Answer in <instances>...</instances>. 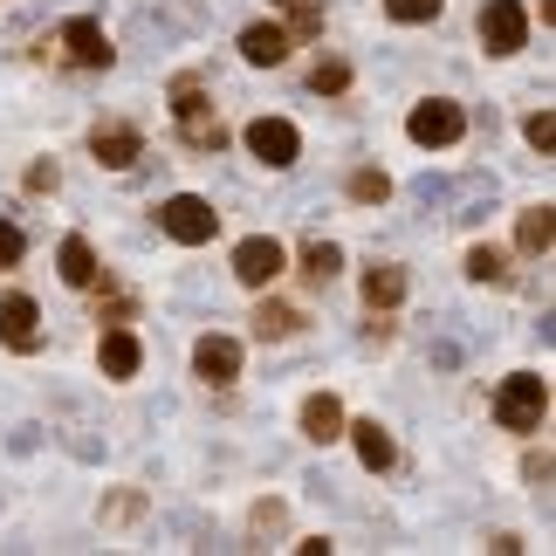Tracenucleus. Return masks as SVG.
<instances>
[{
  "label": "nucleus",
  "instance_id": "b1692460",
  "mask_svg": "<svg viewBox=\"0 0 556 556\" xmlns=\"http://www.w3.org/2000/svg\"><path fill=\"white\" fill-rule=\"evenodd\" d=\"M446 8V0H384V14H392V21H433Z\"/></svg>",
  "mask_w": 556,
  "mask_h": 556
},
{
  "label": "nucleus",
  "instance_id": "f03ea898",
  "mask_svg": "<svg viewBox=\"0 0 556 556\" xmlns=\"http://www.w3.org/2000/svg\"><path fill=\"white\" fill-rule=\"evenodd\" d=\"M159 227L173 233L179 248H200V241H213V227H220V213H213L200 192H173V200L159 206Z\"/></svg>",
  "mask_w": 556,
  "mask_h": 556
},
{
  "label": "nucleus",
  "instance_id": "dca6fc26",
  "mask_svg": "<svg viewBox=\"0 0 556 556\" xmlns=\"http://www.w3.org/2000/svg\"><path fill=\"white\" fill-rule=\"evenodd\" d=\"M55 268H62V282H70V289H90V282H97V254H90V241H83V233H70V241L55 248Z\"/></svg>",
  "mask_w": 556,
  "mask_h": 556
},
{
  "label": "nucleus",
  "instance_id": "2eb2a0df",
  "mask_svg": "<svg viewBox=\"0 0 556 556\" xmlns=\"http://www.w3.org/2000/svg\"><path fill=\"white\" fill-rule=\"evenodd\" d=\"M344 433H351V446H357V460H365L371 475H378V467H392V454H399V446H392V433H384L378 419H357V426H344Z\"/></svg>",
  "mask_w": 556,
  "mask_h": 556
},
{
  "label": "nucleus",
  "instance_id": "a211bd4d",
  "mask_svg": "<svg viewBox=\"0 0 556 556\" xmlns=\"http://www.w3.org/2000/svg\"><path fill=\"white\" fill-rule=\"evenodd\" d=\"M549 241H556V220H549V206H529L522 220H516V248H522V254H549Z\"/></svg>",
  "mask_w": 556,
  "mask_h": 556
},
{
  "label": "nucleus",
  "instance_id": "cd10ccee",
  "mask_svg": "<svg viewBox=\"0 0 556 556\" xmlns=\"http://www.w3.org/2000/svg\"><path fill=\"white\" fill-rule=\"evenodd\" d=\"M275 8H295V0H275Z\"/></svg>",
  "mask_w": 556,
  "mask_h": 556
},
{
  "label": "nucleus",
  "instance_id": "39448f33",
  "mask_svg": "<svg viewBox=\"0 0 556 556\" xmlns=\"http://www.w3.org/2000/svg\"><path fill=\"white\" fill-rule=\"evenodd\" d=\"M481 41H488V55H516L529 41V8L522 0H488L481 8Z\"/></svg>",
  "mask_w": 556,
  "mask_h": 556
},
{
  "label": "nucleus",
  "instance_id": "4468645a",
  "mask_svg": "<svg viewBox=\"0 0 556 556\" xmlns=\"http://www.w3.org/2000/svg\"><path fill=\"white\" fill-rule=\"evenodd\" d=\"M90 144H97V165H111V173H124V165H131V159L144 152V138L131 131V124H103V131H97Z\"/></svg>",
  "mask_w": 556,
  "mask_h": 556
},
{
  "label": "nucleus",
  "instance_id": "20e7f679",
  "mask_svg": "<svg viewBox=\"0 0 556 556\" xmlns=\"http://www.w3.org/2000/svg\"><path fill=\"white\" fill-rule=\"evenodd\" d=\"M405 131H413V144H426V152H440V144H460V131H467V111H460V103H446V97H433V103H419V111L405 117Z\"/></svg>",
  "mask_w": 556,
  "mask_h": 556
},
{
  "label": "nucleus",
  "instance_id": "f3484780",
  "mask_svg": "<svg viewBox=\"0 0 556 556\" xmlns=\"http://www.w3.org/2000/svg\"><path fill=\"white\" fill-rule=\"evenodd\" d=\"M399 295H405V268H392V262L365 268V303H371V309H392Z\"/></svg>",
  "mask_w": 556,
  "mask_h": 556
},
{
  "label": "nucleus",
  "instance_id": "f257e3e1",
  "mask_svg": "<svg viewBox=\"0 0 556 556\" xmlns=\"http://www.w3.org/2000/svg\"><path fill=\"white\" fill-rule=\"evenodd\" d=\"M549 413V384L536 371H516V378H502V392H495V419L508 426V433H536Z\"/></svg>",
  "mask_w": 556,
  "mask_h": 556
},
{
  "label": "nucleus",
  "instance_id": "6ab92c4d",
  "mask_svg": "<svg viewBox=\"0 0 556 556\" xmlns=\"http://www.w3.org/2000/svg\"><path fill=\"white\" fill-rule=\"evenodd\" d=\"M303 268H309V282H330V275L344 268V248H337V241H309L303 248Z\"/></svg>",
  "mask_w": 556,
  "mask_h": 556
},
{
  "label": "nucleus",
  "instance_id": "aec40b11",
  "mask_svg": "<svg viewBox=\"0 0 556 556\" xmlns=\"http://www.w3.org/2000/svg\"><path fill=\"white\" fill-rule=\"evenodd\" d=\"M467 275H475V282H508L502 248H475V254H467Z\"/></svg>",
  "mask_w": 556,
  "mask_h": 556
},
{
  "label": "nucleus",
  "instance_id": "9d476101",
  "mask_svg": "<svg viewBox=\"0 0 556 556\" xmlns=\"http://www.w3.org/2000/svg\"><path fill=\"white\" fill-rule=\"evenodd\" d=\"M179 124H186V138L200 144V152H220L227 144V131H220V117H206V103H200V90H192V83H179Z\"/></svg>",
  "mask_w": 556,
  "mask_h": 556
},
{
  "label": "nucleus",
  "instance_id": "423d86ee",
  "mask_svg": "<svg viewBox=\"0 0 556 556\" xmlns=\"http://www.w3.org/2000/svg\"><path fill=\"white\" fill-rule=\"evenodd\" d=\"M282 262H289V254H282V241H275V233H248V241L233 248V275H241L248 289H268L275 275H282Z\"/></svg>",
  "mask_w": 556,
  "mask_h": 556
},
{
  "label": "nucleus",
  "instance_id": "412c9836",
  "mask_svg": "<svg viewBox=\"0 0 556 556\" xmlns=\"http://www.w3.org/2000/svg\"><path fill=\"white\" fill-rule=\"evenodd\" d=\"M295 324H303V316H295L289 303H262V316H254V330H262V337H289Z\"/></svg>",
  "mask_w": 556,
  "mask_h": 556
},
{
  "label": "nucleus",
  "instance_id": "0eeeda50",
  "mask_svg": "<svg viewBox=\"0 0 556 556\" xmlns=\"http://www.w3.org/2000/svg\"><path fill=\"white\" fill-rule=\"evenodd\" d=\"M62 49H70L76 70H111V55H117V49H111V35H103L90 14H76L70 28H62Z\"/></svg>",
  "mask_w": 556,
  "mask_h": 556
},
{
  "label": "nucleus",
  "instance_id": "9b49d317",
  "mask_svg": "<svg viewBox=\"0 0 556 556\" xmlns=\"http://www.w3.org/2000/svg\"><path fill=\"white\" fill-rule=\"evenodd\" d=\"M303 433H309L316 446L344 440V399H337V392H316V399H303Z\"/></svg>",
  "mask_w": 556,
  "mask_h": 556
},
{
  "label": "nucleus",
  "instance_id": "393cba45",
  "mask_svg": "<svg viewBox=\"0 0 556 556\" xmlns=\"http://www.w3.org/2000/svg\"><path fill=\"white\" fill-rule=\"evenodd\" d=\"M21 254H28V233H21L14 220H0V268H14Z\"/></svg>",
  "mask_w": 556,
  "mask_h": 556
},
{
  "label": "nucleus",
  "instance_id": "5701e85b",
  "mask_svg": "<svg viewBox=\"0 0 556 556\" xmlns=\"http://www.w3.org/2000/svg\"><path fill=\"white\" fill-rule=\"evenodd\" d=\"M316 97H337V90H351V70H344V62H316Z\"/></svg>",
  "mask_w": 556,
  "mask_h": 556
},
{
  "label": "nucleus",
  "instance_id": "7ed1b4c3",
  "mask_svg": "<svg viewBox=\"0 0 556 556\" xmlns=\"http://www.w3.org/2000/svg\"><path fill=\"white\" fill-rule=\"evenodd\" d=\"M248 152L262 165H275V173H289V165L303 159V131H295L289 117H254L248 124Z\"/></svg>",
  "mask_w": 556,
  "mask_h": 556
},
{
  "label": "nucleus",
  "instance_id": "6e6552de",
  "mask_svg": "<svg viewBox=\"0 0 556 556\" xmlns=\"http://www.w3.org/2000/svg\"><path fill=\"white\" fill-rule=\"evenodd\" d=\"M0 344H8V351H35V344H41V309H35V295H0Z\"/></svg>",
  "mask_w": 556,
  "mask_h": 556
},
{
  "label": "nucleus",
  "instance_id": "1a4fd4ad",
  "mask_svg": "<svg viewBox=\"0 0 556 556\" xmlns=\"http://www.w3.org/2000/svg\"><path fill=\"white\" fill-rule=\"evenodd\" d=\"M192 371L206 384H233L241 378V344H233V337H200V344H192Z\"/></svg>",
  "mask_w": 556,
  "mask_h": 556
},
{
  "label": "nucleus",
  "instance_id": "ddd939ff",
  "mask_svg": "<svg viewBox=\"0 0 556 556\" xmlns=\"http://www.w3.org/2000/svg\"><path fill=\"white\" fill-rule=\"evenodd\" d=\"M97 357H103V378H138V365H144V344H138L131 330H103Z\"/></svg>",
  "mask_w": 556,
  "mask_h": 556
},
{
  "label": "nucleus",
  "instance_id": "bb28decb",
  "mask_svg": "<svg viewBox=\"0 0 556 556\" xmlns=\"http://www.w3.org/2000/svg\"><path fill=\"white\" fill-rule=\"evenodd\" d=\"M28 192H55V165H35V173H28Z\"/></svg>",
  "mask_w": 556,
  "mask_h": 556
},
{
  "label": "nucleus",
  "instance_id": "a878e982",
  "mask_svg": "<svg viewBox=\"0 0 556 556\" xmlns=\"http://www.w3.org/2000/svg\"><path fill=\"white\" fill-rule=\"evenodd\" d=\"M522 131H529V144H536V152L549 159V144H556V117H549V111H536V117L522 124Z\"/></svg>",
  "mask_w": 556,
  "mask_h": 556
},
{
  "label": "nucleus",
  "instance_id": "f8f14e48",
  "mask_svg": "<svg viewBox=\"0 0 556 556\" xmlns=\"http://www.w3.org/2000/svg\"><path fill=\"white\" fill-rule=\"evenodd\" d=\"M241 55L254 62V70H275V62L289 55V28H275V21H254V28H241Z\"/></svg>",
  "mask_w": 556,
  "mask_h": 556
},
{
  "label": "nucleus",
  "instance_id": "4be33fe9",
  "mask_svg": "<svg viewBox=\"0 0 556 556\" xmlns=\"http://www.w3.org/2000/svg\"><path fill=\"white\" fill-rule=\"evenodd\" d=\"M351 200H365V206L392 200V179H384V173H351Z\"/></svg>",
  "mask_w": 556,
  "mask_h": 556
}]
</instances>
